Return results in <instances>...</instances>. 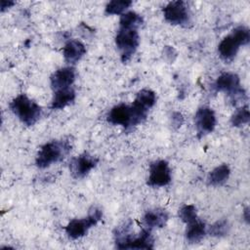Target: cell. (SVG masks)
Instances as JSON below:
<instances>
[{"label": "cell", "instance_id": "obj_1", "mask_svg": "<svg viewBox=\"0 0 250 250\" xmlns=\"http://www.w3.org/2000/svg\"><path fill=\"white\" fill-rule=\"evenodd\" d=\"M115 247L118 249H152L154 240L151 230L144 229L139 235H132L130 226L125 224L114 231Z\"/></svg>", "mask_w": 250, "mask_h": 250}, {"label": "cell", "instance_id": "obj_2", "mask_svg": "<svg viewBox=\"0 0 250 250\" xmlns=\"http://www.w3.org/2000/svg\"><path fill=\"white\" fill-rule=\"evenodd\" d=\"M70 149L71 146L68 140L51 141L46 143L39 149L35 159V164L38 168H47L50 165L62 160Z\"/></svg>", "mask_w": 250, "mask_h": 250}, {"label": "cell", "instance_id": "obj_3", "mask_svg": "<svg viewBox=\"0 0 250 250\" xmlns=\"http://www.w3.org/2000/svg\"><path fill=\"white\" fill-rule=\"evenodd\" d=\"M250 41V31L244 25L237 26L230 34L226 36L218 46V52L222 60L230 62L236 56L240 46L247 45Z\"/></svg>", "mask_w": 250, "mask_h": 250}, {"label": "cell", "instance_id": "obj_4", "mask_svg": "<svg viewBox=\"0 0 250 250\" xmlns=\"http://www.w3.org/2000/svg\"><path fill=\"white\" fill-rule=\"evenodd\" d=\"M12 112L26 126L34 125L41 116V106L25 94H21L10 103Z\"/></svg>", "mask_w": 250, "mask_h": 250}, {"label": "cell", "instance_id": "obj_5", "mask_svg": "<svg viewBox=\"0 0 250 250\" xmlns=\"http://www.w3.org/2000/svg\"><path fill=\"white\" fill-rule=\"evenodd\" d=\"M214 89L217 92H225L229 96L233 104L243 102L246 99V93L240 86V79L237 74L232 72L222 73L214 83Z\"/></svg>", "mask_w": 250, "mask_h": 250}, {"label": "cell", "instance_id": "obj_6", "mask_svg": "<svg viewBox=\"0 0 250 250\" xmlns=\"http://www.w3.org/2000/svg\"><path fill=\"white\" fill-rule=\"evenodd\" d=\"M140 44V36L135 28L119 27L115 36V45L120 52L121 61L127 62L137 51Z\"/></svg>", "mask_w": 250, "mask_h": 250}, {"label": "cell", "instance_id": "obj_7", "mask_svg": "<svg viewBox=\"0 0 250 250\" xmlns=\"http://www.w3.org/2000/svg\"><path fill=\"white\" fill-rule=\"evenodd\" d=\"M103 217V212L100 208L93 206L88 213V216L82 219H73L65 227L66 234L72 238L77 239L84 236L87 231L95 226Z\"/></svg>", "mask_w": 250, "mask_h": 250}, {"label": "cell", "instance_id": "obj_8", "mask_svg": "<svg viewBox=\"0 0 250 250\" xmlns=\"http://www.w3.org/2000/svg\"><path fill=\"white\" fill-rule=\"evenodd\" d=\"M164 19L174 25L188 26L190 22V14L187 3L184 1L169 2L163 8Z\"/></svg>", "mask_w": 250, "mask_h": 250}, {"label": "cell", "instance_id": "obj_9", "mask_svg": "<svg viewBox=\"0 0 250 250\" xmlns=\"http://www.w3.org/2000/svg\"><path fill=\"white\" fill-rule=\"evenodd\" d=\"M172 180L171 169L166 160H156L150 164L147 185L150 187H164Z\"/></svg>", "mask_w": 250, "mask_h": 250}, {"label": "cell", "instance_id": "obj_10", "mask_svg": "<svg viewBox=\"0 0 250 250\" xmlns=\"http://www.w3.org/2000/svg\"><path fill=\"white\" fill-rule=\"evenodd\" d=\"M194 121L199 138L212 133L217 123L214 110L206 105H203L197 109L194 116Z\"/></svg>", "mask_w": 250, "mask_h": 250}, {"label": "cell", "instance_id": "obj_11", "mask_svg": "<svg viewBox=\"0 0 250 250\" xmlns=\"http://www.w3.org/2000/svg\"><path fill=\"white\" fill-rule=\"evenodd\" d=\"M98 162L99 159L96 156L84 152L71 159L69 163V171L73 178L82 179L96 167Z\"/></svg>", "mask_w": 250, "mask_h": 250}, {"label": "cell", "instance_id": "obj_12", "mask_svg": "<svg viewBox=\"0 0 250 250\" xmlns=\"http://www.w3.org/2000/svg\"><path fill=\"white\" fill-rule=\"evenodd\" d=\"M106 120L112 125H121L125 128L133 127V116L131 106L119 104L113 106L106 115Z\"/></svg>", "mask_w": 250, "mask_h": 250}, {"label": "cell", "instance_id": "obj_13", "mask_svg": "<svg viewBox=\"0 0 250 250\" xmlns=\"http://www.w3.org/2000/svg\"><path fill=\"white\" fill-rule=\"evenodd\" d=\"M75 80V70L71 66L62 67L56 70L51 78V87L54 91L70 87Z\"/></svg>", "mask_w": 250, "mask_h": 250}, {"label": "cell", "instance_id": "obj_14", "mask_svg": "<svg viewBox=\"0 0 250 250\" xmlns=\"http://www.w3.org/2000/svg\"><path fill=\"white\" fill-rule=\"evenodd\" d=\"M168 221V213L164 209L154 208L147 210L143 217L145 229L149 230L156 228H163Z\"/></svg>", "mask_w": 250, "mask_h": 250}, {"label": "cell", "instance_id": "obj_15", "mask_svg": "<svg viewBox=\"0 0 250 250\" xmlns=\"http://www.w3.org/2000/svg\"><path fill=\"white\" fill-rule=\"evenodd\" d=\"M85 53H86V48L84 44L76 39L68 40L65 43L62 51L64 61L70 64H74L78 62L83 58Z\"/></svg>", "mask_w": 250, "mask_h": 250}, {"label": "cell", "instance_id": "obj_16", "mask_svg": "<svg viewBox=\"0 0 250 250\" xmlns=\"http://www.w3.org/2000/svg\"><path fill=\"white\" fill-rule=\"evenodd\" d=\"M76 94L73 88H63L54 92V97L51 103L52 109H62L72 104L75 100Z\"/></svg>", "mask_w": 250, "mask_h": 250}, {"label": "cell", "instance_id": "obj_17", "mask_svg": "<svg viewBox=\"0 0 250 250\" xmlns=\"http://www.w3.org/2000/svg\"><path fill=\"white\" fill-rule=\"evenodd\" d=\"M186 237L189 243L199 242L206 233V226L199 218L187 225Z\"/></svg>", "mask_w": 250, "mask_h": 250}, {"label": "cell", "instance_id": "obj_18", "mask_svg": "<svg viewBox=\"0 0 250 250\" xmlns=\"http://www.w3.org/2000/svg\"><path fill=\"white\" fill-rule=\"evenodd\" d=\"M230 169L229 165L222 164L213 169L208 176V184L214 187L223 185L229 177Z\"/></svg>", "mask_w": 250, "mask_h": 250}, {"label": "cell", "instance_id": "obj_19", "mask_svg": "<svg viewBox=\"0 0 250 250\" xmlns=\"http://www.w3.org/2000/svg\"><path fill=\"white\" fill-rule=\"evenodd\" d=\"M143 21H144V20L141 17V15L137 14L134 11H129V12L123 13L120 16L119 27H121V28H135V29H138V27L141 26Z\"/></svg>", "mask_w": 250, "mask_h": 250}, {"label": "cell", "instance_id": "obj_20", "mask_svg": "<svg viewBox=\"0 0 250 250\" xmlns=\"http://www.w3.org/2000/svg\"><path fill=\"white\" fill-rule=\"evenodd\" d=\"M134 102L148 110L155 104L156 95L150 89H143L137 94Z\"/></svg>", "mask_w": 250, "mask_h": 250}, {"label": "cell", "instance_id": "obj_21", "mask_svg": "<svg viewBox=\"0 0 250 250\" xmlns=\"http://www.w3.org/2000/svg\"><path fill=\"white\" fill-rule=\"evenodd\" d=\"M131 5L132 1L130 0H113L106 4L104 13L106 15H122Z\"/></svg>", "mask_w": 250, "mask_h": 250}, {"label": "cell", "instance_id": "obj_22", "mask_svg": "<svg viewBox=\"0 0 250 250\" xmlns=\"http://www.w3.org/2000/svg\"><path fill=\"white\" fill-rule=\"evenodd\" d=\"M250 120V113L248 105H242L241 107L237 108L235 112L232 114L230 118V123L234 127H241L249 123Z\"/></svg>", "mask_w": 250, "mask_h": 250}, {"label": "cell", "instance_id": "obj_23", "mask_svg": "<svg viewBox=\"0 0 250 250\" xmlns=\"http://www.w3.org/2000/svg\"><path fill=\"white\" fill-rule=\"evenodd\" d=\"M229 230V222L225 219H222V220L214 223L212 226H210L207 231L211 236L222 237V236L227 235Z\"/></svg>", "mask_w": 250, "mask_h": 250}, {"label": "cell", "instance_id": "obj_24", "mask_svg": "<svg viewBox=\"0 0 250 250\" xmlns=\"http://www.w3.org/2000/svg\"><path fill=\"white\" fill-rule=\"evenodd\" d=\"M179 218L187 225L198 218L196 208L192 204H185L179 210Z\"/></svg>", "mask_w": 250, "mask_h": 250}, {"label": "cell", "instance_id": "obj_25", "mask_svg": "<svg viewBox=\"0 0 250 250\" xmlns=\"http://www.w3.org/2000/svg\"><path fill=\"white\" fill-rule=\"evenodd\" d=\"M183 123V115L180 112H174L172 114V125L173 127H180Z\"/></svg>", "mask_w": 250, "mask_h": 250}, {"label": "cell", "instance_id": "obj_26", "mask_svg": "<svg viewBox=\"0 0 250 250\" xmlns=\"http://www.w3.org/2000/svg\"><path fill=\"white\" fill-rule=\"evenodd\" d=\"M171 54H172V55H176V52H175L174 48H172V47H170V46H166V48L164 49V55H165L166 58H169V61H172V62H173L174 59L172 58Z\"/></svg>", "mask_w": 250, "mask_h": 250}, {"label": "cell", "instance_id": "obj_27", "mask_svg": "<svg viewBox=\"0 0 250 250\" xmlns=\"http://www.w3.org/2000/svg\"><path fill=\"white\" fill-rule=\"evenodd\" d=\"M13 5H15L14 1H7V0H1V12L6 11L7 9L11 8Z\"/></svg>", "mask_w": 250, "mask_h": 250}, {"label": "cell", "instance_id": "obj_28", "mask_svg": "<svg viewBox=\"0 0 250 250\" xmlns=\"http://www.w3.org/2000/svg\"><path fill=\"white\" fill-rule=\"evenodd\" d=\"M243 218L246 221V223H249V208L246 207L243 211Z\"/></svg>", "mask_w": 250, "mask_h": 250}]
</instances>
